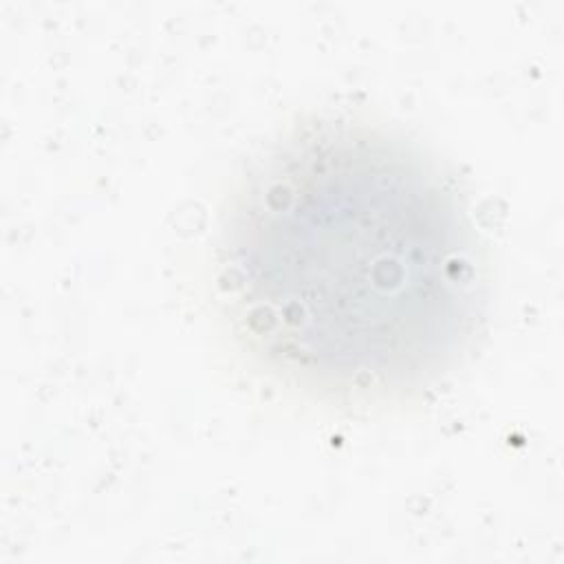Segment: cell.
Returning <instances> with one entry per match:
<instances>
[{
  "mask_svg": "<svg viewBox=\"0 0 564 564\" xmlns=\"http://www.w3.org/2000/svg\"><path fill=\"white\" fill-rule=\"evenodd\" d=\"M216 267L249 359L346 410L438 386L485 319L480 242L456 187L416 143L361 119L295 126L253 163Z\"/></svg>",
  "mask_w": 564,
  "mask_h": 564,
  "instance_id": "1",
  "label": "cell"
}]
</instances>
